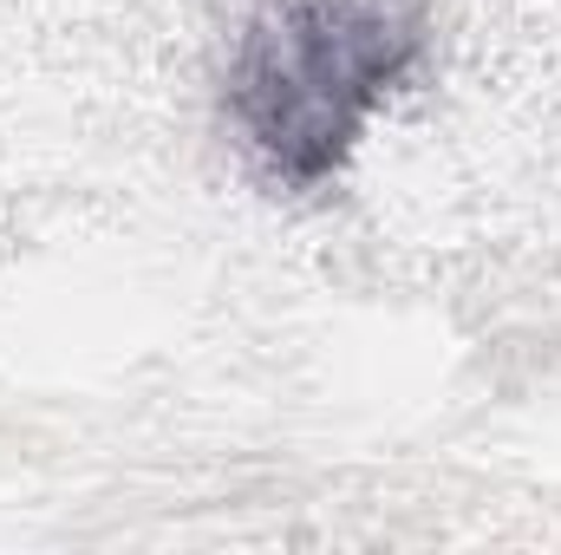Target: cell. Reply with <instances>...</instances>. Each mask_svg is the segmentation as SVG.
Instances as JSON below:
<instances>
[{"label": "cell", "mask_w": 561, "mask_h": 555, "mask_svg": "<svg viewBox=\"0 0 561 555\" xmlns=\"http://www.w3.org/2000/svg\"><path fill=\"white\" fill-rule=\"evenodd\" d=\"M431 53L419 0H262L229 53L222 112L280 190H327Z\"/></svg>", "instance_id": "obj_1"}]
</instances>
